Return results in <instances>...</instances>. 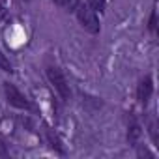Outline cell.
<instances>
[{
	"label": "cell",
	"mask_w": 159,
	"mask_h": 159,
	"mask_svg": "<svg viewBox=\"0 0 159 159\" xmlns=\"http://www.w3.org/2000/svg\"><path fill=\"white\" fill-rule=\"evenodd\" d=\"M140 135H142L140 125H139V124H131V127H129V131H127V140H129L131 144H137V140L140 139Z\"/></svg>",
	"instance_id": "5b68a950"
},
{
	"label": "cell",
	"mask_w": 159,
	"mask_h": 159,
	"mask_svg": "<svg viewBox=\"0 0 159 159\" xmlns=\"http://www.w3.org/2000/svg\"><path fill=\"white\" fill-rule=\"evenodd\" d=\"M45 129H47V139H49V142H51V148H54V150H58L60 153H64V146H62V142L58 140V137L52 135V131H51L49 127H45Z\"/></svg>",
	"instance_id": "52a82bcc"
},
{
	"label": "cell",
	"mask_w": 159,
	"mask_h": 159,
	"mask_svg": "<svg viewBox=\"0 0 159 159\" xmlns=\"http://www.w3.org/2000/svg\"><path fill=\"white\" fill-rule=\"evenodd\" d=\"M152 94H153V81H152V77H150V75H146L142 81H140V84H139L137 98H139V101H140L142 105H146V103L150 101Z\"/></svg>",
	"instance_id": "277c9868"
},
{
	"label": "cell",
	"mask_w": 159,
	"mask_h": 159,
	"mask_svg": "<svg viewBox=\"0 0 159 159\" xmlns=\"http://www.w3.org/2000/svg\"><path fill=\"white\" fill-rule=\"evenodd\" d=\"M0 69L2 71H11V64L6 58V54H2V51H0Z\"/></svg>",
	"instance_id": "9c48e42d"
},
{
	"label": "cell",
	"mask_w": 159,
	"mask_h": 159,
	"mask_svg": "<svg viewBox=\"0 0 159 159\" xmlns=\"http://www.w3.org/2000/svg\"><path fill=\"white\" fill-rule=\"evenodd\" d=\"M8 155V146L4 144V140L0 139V157H6Z\"/></svg>",
	"instance_id": "8fae6325"
},
{
	"label": "cell",
	"mask_w": 159,
	"mask_h": 159,
	"mask_svg": "<svg viewBox=\"0 0 159 159\" xmlns=\"http://www.w3.org/2000/svg\"><path fill=\"white\" fill-rule=\"evenodd\" d=\"M4 92H6V98H8V103L11 105V107H15V109H25V111H28L30 109V103H28V99L13 86V84H10V83H4Z\"/></svg>",
	"instance_id": "3957f363"
},
{
	"label": "cell",
	"mask_w": 159,
	"mask_h": 159,
	"mask_svg": "<svg viewBox=\"0 0 159 159\" xmlns=\"http://www.w3.org/2000/svg\"><path fill=\"white\" fill-rule=\"evenodd\" d=\"M75 11H77V19H79V23H81V26H83L86 32H90V34H98V32L101 30V26H99V19H98V15H96V10H92L88 4H79Z\"/></svg>",
	"instance_id": "6da1fadb"
},
{
	"label": "cell",
	"mask_w": 159,
	"mask_h": 159,
	"mask_svg": "<svg viewBox=\"0 0 159 159\" xmlns=\"http://www.w3.org/2000/svg\"><path fill=\"white\" fill-rule=\"evenodd\" d=\"M105 4H107V0H88V6L92 10H96V11H103Z\"/></svg>",
	"instance_id": "ba28073f"
},
{
	"label": "cell",
	"mask_w": 159,
	"mask_h": 159,
	"mask_svg": "<svg viewBox=\"0 0 159 159\" xmlns=\"http://www.w3.org/2000/svg\"><path fill=\"white\" fill-rule=\"evenodd\" d=\"M155 21H157V13H155V10L152 11V17H150V30L152 32H155Z\"/></svg>",
	"instance_id": "30bf717a"
},
{
	"label": "cell",
	"mask_w": 159,
	"mask_h": 159,
	"mask_svg": "<svg viewBox=\"0 0 159 159\" xmlns=\"http://www.w3.org/2000/svg\"><path fill=\"white\" fill-rule=\"evenodd\" d=\"M4 17H6V8H4L2 4H0V21H2Z\"/></svg>",
	"instance_id": "7c38bea8"
},
{
	"label": "cell",
	"mask_w": 159,
	"mask_h": 159,
	"mask_svg": "<svg viewBox=\"0 0 159 159\" xmlns=\"http://www.w3.org/2000/svg\"><path fill=\"white\" fill-rule=\"evenodd\" d=\"M47 77H49V83L52 84V88L56 90V94H58L64 101H69L71 90H69V84H67V81H66L64 73H62L58 67L49 66V67H47Z\"/></svg>",
	"instance_id": "7a4b0ae2"
},
{
	"label": "cell",
	"mask_w": 159,
	"mask_h": 159,
	"mask_svg": "<svg viewBox=\"0 0 159 159\" xmlns=\"http://www.w3.org/2000/svg\"><path fill=\"white\" fill-rule=\"evenodd\" d=\"M54 4L60 6L66 11H75L77 6H79V0H54Z\"/></svg>",
	"instance_id": "8992f818"
}]
</instances>
